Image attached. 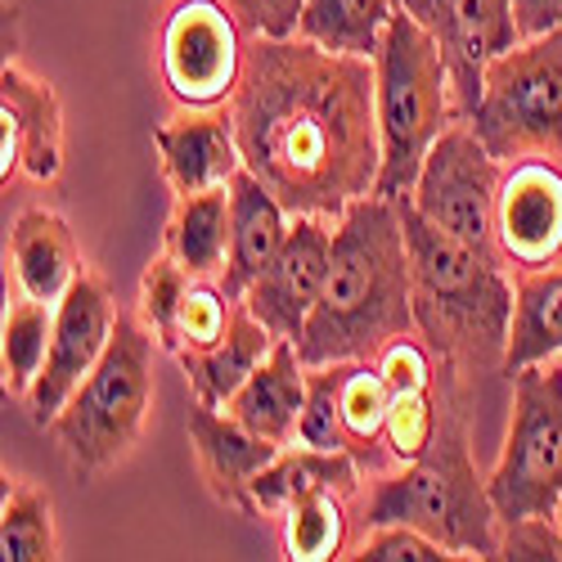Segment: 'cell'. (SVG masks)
Listing matches in <instances>:
<instances>
[{
    "label": "cell",
    "mask_w": 562,
    "mask_h": 562,
    "mask_svg": "<svg viewBox=\"0 0 562 562\" xmlns=\"http://www.w3.org/2000/svg\"><path fill=\"white\" fill-rule=\"evenodd\" d=\"M373 72H379V131H383V171L373 194L405 199L418 171H424L428 149L454 122H463V113L454 100V81L441 45L405 10L392 14L387 36L379 55H373Z\"/></svg>",
    "instance_id": "5b68a950"
},
{
    "label": "cell",
    "mask_w": 562,
    "mask_h": 562,
    "mask_svg": "<svg viewBox=\"0 0 562 562\" xmlns=\"http://www.w3.org/2000/svg\"><path fill=\"white\" fill-rule=\"evenodd\" d=\"M342 491L356 495L360 491V463L351 450H311V446H284L252 482V504L257 518L261 513H279L289 499L306 495V491Z\"/></svg>",
    "instance_id": "d4e9b609"
},
{
    "label": "cell",
    "mask_w": 562,
    "mask_h": 562,
    "mask_svg": "<svg viewBox=\"0 0 562 562\" xmlns=\"http://www.w3.org/2000/svg\"><path fill=\"white\" fill-rule=\"evenodd\" d=\"M513 379L508 437L486 473L499 522L558 518L562 508V364H527Z\"/></svg>",
    "instance_id": "ba28073f"
},
{
    "label": "cell",
    "mask_w": 562,
    "mask_h": 562,
    "mask_svg": "<svg viewBox=\"0 0 562 562\" xmlns=\"http://www.w3.org/2000/svg\"><path fill=\"white\" fill-rule=\"evenodd\" d=\"M441 432V405L432 392H392L387 405V450L396 463H414L432 450Z\"/></svg>",
    "instance_id": "d6a6232c"
},
{
    "label": "cell",
    "mask_w": 562,
    "mask_h": 562,
    "mask_svg": "<svg viewBox=\"0 0 562 562\" xmlns=\"http://www.w3.org/2000/svg\"><path fill=\"white\" fill-rule=\"evenodd\" d=\"M495 239L504 266L513 270H540L562 261V162L522 158L504 167Z\"/></svg>",
    "instance_id": "5bb4252c"
},
{
    "label": "cell",
    "mask_w": 562,
    "mask_h": 562,
    "mask_svg": "<svg viewBox=\"0 0 562 562\" xmlns=\"http://www.w3.org/2000/svg\"><path fill=\"white\" fill-rule=\"evenodd\" d=\"M302 405H306V360H302L297 342L274 338L270 356L248 373V383L229 396L225 409L257 437H266L274 446H293Z\"/></svg>",
    "instance_id": "d6986e66"
},
{
    "label": "cell",
    "mask_w": 562,
    "mask_h": 562,
    "mask_svg": "<svg viewBox=\"0 0 562 562\" xmlns=\"http://www.w3.org/2000/svg\"><path fill=\"white\" fill-rule=\"evenodd\" d=\"M396 10H401L396 0H306L297 36L338 55L373 59Z\"/></svg>",
    "instance_id": "484cf974"
},
{
    "label": "cell",
    "mask_w": 562,
    "mask_h": 562,
    "mask_svg": "<svg viewBox=\"0 0 562 562\" xmlns=\"http://www.w3.org/2000/svg\"><path fill=\"white\" fill-rule=\"evenodd\" d=\"M244 167L293 216L338 221L379 190L383 131L373 59L306 36H252L229 100Z\"/></svg>",
    "instance_id": "6da1fadb"
},
{
    "label": "cell",
    "mask_w": 562,
    "mask_h": 562,
    "mask_svg": "<svg viewBox=\"0 0 562 562\" xmlns=\"http://www.w3.org/2000/svg\"><path fill=\"white\" fill-rule=\"evenodd\" d=\"M55 342V302H10L5 324H0V364H5V392L27 396L32 383L41 379L45 360H50Z\"/></svg>",
    "instance_id": "83f0119b"
},
{
    "label": "cell",
    "mask_w": 562,
    "mask_h": 562,
    "mask_svg": "<svg viewBox=\"0 0 562 562\" xmlns=\"http://www.w3.org/2000/svg\"><path fill=\"white\" fill-rule=\"evenodd\" d=\"M508 5H513V23H518L522 41L562 27V0H508Z\"/></svg>",
    "instance_id": "74e56055"
},
{
    "label": "cell",
    "mask_w": 562,
    "mask_h": 562,
    "mask_svg": "<svg viewBox=\"0 0 562 562\" xmlns=\"http://www.w3.org/2000/svg\"><path fill=\"white\" fill-rule=\"evenodd\" d=\"M10 266L19 279V293L36 302H59L81 274L77 239L59 212L27 207L10 229Z\"/></svg>",
    "instance_id": "ffe728a7"
},
{
    "label": "cell",
    "mask_w": 562,
    "mask_h": 562,
    "mask_svg": "<svg viewBox=\"0 0 562 562\" xmlns=\"http://www.w3.org/2000/svg\"><path fill=\"white\" fill-rule=\"evenodd\" d=\"M356 562H450L454 553L446 544H437L432 536L414 531V527H369L364 544L351 553Z\"/></svg>",
    "instance_id": "836d02e7"
},
{
    "label": "cell",
    "mask_w": 562,
    "mask_h": 562,
    "mask_svg": "<svg viewBox=\"0 0 562 562\" xmlns=\"http://www.w3.org/2000/svg\"><path fill=\"white\" fill-rule=\"evenodd\" d=\"M190 446H194L199 473H203L212 499L234 508V513H248V518H257L252 482L261 477V468L284 446L257 437L229 409L221 414L216 405H203V401H194V409H190Z\"/></svg>",
    "instance_id": "2e32d148"
},
{
    "label": "cell",
    "mask_w": 562,
    "mask_h": 562,
    "mask_svg": "<svg viewBox=\"0 0 562 562\" xmlns=\"http://www.w3.org/2000/svg\"><path fill=\"white\" fill-rule=\"evenodd\" d=\"M270 347H274V334L266 329V324L248 311V302L239 297V302H234L229 334H225L216 347L194 351V356H180L184 379H190L194 401L225 409V405H229V396L248 383V373L270 356Z\"/></svg>",
    "instance_id": "44dd1931"
},
{
    "label": "cell",
    "mask_w": 562,
    "mask_h": 562,
    "mask_svg": "<svg viewBox=\"0 0 562 562\" xmlns=\"http://www.w3.org/2000/svg\"><path fill=\"white\" fill-rule=\"evenodd\" d=\"M558 513H562V508H558Z\"/></svg>",
    "instance_id": "ab89813d"
},
{
    "label": "cell",
    "mask_w": 562,
    "mask_h": 562,
    "mask_svg": "<svg viewBox=\"0 0 562 562\" xmlns=\"http://www.w3.org/2000/svg\"><path fill=\"white\" fill-rule=\"evenodd\" d=\"M553 356H562V261L518 270V279H513V329L504 373L544 364Z\"/></svg>",
    "instance_id": "7402d4cb"
},
{
    "label": "cell",
    "mask_w": 562,
    "mask_h": 562,
    "mask_svg": "<svg viewBox=\"0 0 562 562\" xmlns=\"http://www.w3.org/2000/svg\"><path fill=\"white\" fill-rule=\"evenodd\" d=\"M396 5L424 23L441 45L459 113L468 122L482 100L486 64L522 41L518 23H513V5L508 0H396Z\"/></svg>",
    "instance_id": "7c38bea8"
},
{
    "label": "cell",
    "mask_w": 562,
    "mask_h": 562,
    "mask_svg": "<svg viewBox=\"0 0 562 562\" xmlns=\"http://www.w3.org/2000/svg\"><path fill=\"white\" fill-rule=\"evenodd\" d=\"M364 527H414L446 544L454 558L477 553L495 558L499 549V513L491 504L486 482L477 477L473 446H468V418L450 387L441 405V432L432 450L414 463H396L387 473H373L360 499Z\"/></svg>",
    "instance_id": "277c9868"
},
{
    "label": "cell",
    "mask_w": 562,
    "mask_h": 562,
    "mask_svg": "<svg viewBox=\"0 0 562 562\" xmlns=\"http://www.w3.org/2000/svg\"><path fill=\"white\" fill-rule=\"evenodd\" d=\"M162 248L194 279L221 274L229 257V184L199 190V194H176L162 229Z\"/></svg>",
    "instance_id": "cb8c5ba5"
},
{
    "label": "cell",
    "mask_w": 562,
    "mask_h": 562,
    "mask_svg": "<svg viewBox=\"0 0 562 562\" xmlns=\"http://www.w3.org/2000/svg\"><path fill=\"white\" fill-rule=\"evenodd\" d=\"M396 207L409 244L418 338L441 356L446 373L504 364L513 329V284L504 279V261L446 234L409 199H396Z\"/></svg>",
    "instance_id": "3957f363"
},
{
    "label": "cell",
    "mask_w": 562,
    "mask_h": 562,
    "mask_svg": "<svg viewBox=\"0 0 562 562\" xmlns=\"http://www.w3.org/2000/svg\"><path fill=\"white\" fill-rule=\"evenodd\" d=\"M154 145L162 158V180L171 194H199L229 184L234 171L244 167L239 135H234V117L221 109H180V117L162 122L154 131Z\"/></svg>",
    "instance_id": "e0dca14e"
},
{
    "label": "cell",
    "mask_w": 562,
    "mask_h": 562,
    "mask_svg": "<svg viewBox=\"0 0 562 562\" xmlns=\"http://www.w3.org/2000/svg\"><path fill=\"white\" fill-rule=\"evenodd\" d=\"M351 495L342 491H306L279 508V536H284V558L293 562H329L342 558L351 531Z\"/></svg>",
    "instance_id": "4316f807"
},
{
    "label": "cell",
    "mask_w": 562,
    "mask_h": 562,
    "mask_svg": "<svg viewBox=\"0 0 562 562\" xmlns=\"http://www.w3.org/2000/svg\"><path fill=\"white\" fill-rule=\"evenodd\" d=\"M414 329V270L396 199L364 194L334 221V266L306 319V364L373 360Z\"/></svg>",
    "instance_id": "7a4b0ae2"
},
{
    "label": "cell",
    "mask_w": 562,
    "mask_h": 562,
    "mask_svg": "<svg viewBox=\"0 0 562 562\" xmlns=\"http://www.w3.org/2000/svg\"><path fill=\"white\" fill-rule=\"evenodd\" d=\"M64 167V109L50 81L14 59L0 72V184L14 176L55 180Z\"/></svg>",
    "instance_id": "9a60e30c"
},
{
    "label": "cell",
    "mask_w": 562,
    "mask_h": 562,
    "mask_svg": "<svg viewBox=\"0 0 562 562\" xmlns=\"http://www.w3.org/2000/svg\"><path fill=\"white\" fill-rule=\"evenodd\" d=\"M194 284V274L184 270L167 248L145 266V274H139V319L154 329L158 347L171 351V338H176V315H180V302L184 293H190Z\"/></svg>",
    "instance_id": "4dcf8cb0"
},
{
    "label": "cell",
    "mask_w": 562,
    "mask_h": 562,
    "mask_svg": "<svg viewBox=\"0 0 562 562\" xmlns=\"http://www.w3.org/2000/svg\"><path fill=\"white\" fill-rule=\"evenodd\" d=\"M248 36H297L306 0H225Z\"/></svg>",
    "instance_id": "8d00e7d4"
},
{
    "label": "cell",
    "mask_w": 562,
    "mask_h": 562,
    "mask_svg": "<svg viewBox=\"0 0 562 562\" xmlns=\"http://www.w3.org/2000/svg\"><path fill=\"white\" fill-rule=\"evenodd\" d=\"M234 302L221 284H207V279H194L190 293L180 302V315H176V338H171V356H194V351H207L216 347L225 334H229V319H234Z\"/></svg>",
    "instance_id": "f546056e"
},
{
    "label": "cell",
    "mask_w": 562,
    "mask_h": 562,
    "mask_svg": "<svg viewBox=\"0 0 562 562\" xmlns=\"http://www.w3.org/2000/svg\"><path fill=\"white\" fill-rule=\"evenodd\" d=\"M558 549H562V513H558Z\"/></svg>",
    "instance_id": "f35d334b"
},
{
    "label": "cell",
    "mask_w": 562,
    "mask_h": 562,
    "mask_svg": "<svg viewBox=\"0 0 562 562\" xmlns=\"http://www.w3.org/2000/svg\"><path fill=\"white\" fill-rule=\"evenodd\" d=\"M244 23L225 0H171L162 23V81L176 109H221L244 81Z\"/></svg>",
    "instance_id": "30bf717a"
},
{
    "label": "cell",
    "mask_w": 562,
    "mask_h": 562,
    "mask_svg": "<svg viewBox=\"0 0 562 562\" xmlns=\"http://www.w3.org/2000/svg\"><path fill=\"white\" fill-rule=\"evenodd\" d=\"M154 347L158 338L139 319V311H122L100 364L86 373L68 405L55 414L50 437L77 477H95L113 468L145 432L154 405Z\"/></svg>",
    "instance_id": "8992f818"
},
{
    "label": "cell",
    "mask_w": 562,
    "mask_h": 562,
    "mask_svg": "<svg viewBox=\"0 0 562 562\" xmlns=\"http://www.w3.org/2000/svg\"><path fill=\"white\" fill-rule=\"evenodd\" d=\"M0 558L5 562H45L59 558L55 504L32 482H10L0 504Z\"/></svg>",
    "instance_id": "f1b7e54d"
},
{
    "label": "cell",
    "mask_w": 562,
    "mask_h": 562,
    "mask_svg": "<svg viewBox=\"0 0 562 562\" xmlns=\"http://www.w3.org/2000/svg\"><path fill=\"white\" fill-rule=\"evenodd\" d=\"M387 405H392V383L383 379L379 360L338 364L342 432H347V450L356 454L360 473H387V468H396L387 450Z\"/></svg>",
    "instance_id": "603a6c76"
},
{
    "label": "cell",
    "mask_w": 562,
    "mask_h": 562,
    "mask_svg": "<svg viewBox=\"0 0 562 562\" xmlns=\"http://www.w3.org/2000/svg\"><path fill=\"white\" fill-rule=\"evenodd\" d=\"M117 302L109 293V284L95 270H81L77 284L55 302V342H50V360H45L41 379L32 383L27 414L36 428H50L55 414L68 405V396L77 392V383L90 369L100 364L113 329H117Z\"/></svg>",
    "instance_id": "8fae6325"
},
{
    "label": "cell",
    "mask_w": 562,
    "mask_h": 562,
    "mask_svg": "<svg viewBox=\"0 0 562 562\" xmlns=\"http://www.w3.org/2000/svg\"><path fill=\"white\" fill-rule=\"evenodd\" d=\"M495 558H504V562H562L558 518H513V522H499Z\"/></svg>",
    "instance_id": "d590c367"
},
{
    "label": "cell",
    "mask_w": 562,
    "mask_h": 562,
    "mask_svg": "<svg viewBox=\"0 0 562 562\" xmlns=\"http://www.w3.org/2000/svg\"><path fill=\"white\" fill-rule=\"evenodd\" d=\"M293 441L311 450H347L342 409H338V364H306V405Z\"/></svg>",
    "instance_id": "1f68e13d"
},
{
    "label": "cell",
    "mask_w": 562,
    "mask_h": 562,
    "mask_svg": "<svg viewBox=\"0 0 562 562\" xmlns=\"http://www.w3.org/2000/svg\"><path fill=\"white\" fill-rule=\"evenodd\" d=\"M289 225H293V212L279 203L248 167L234 171V180H229V257L221 270V289L229 297H244L252 279L279 257V248L289 239Z\"/></svg>",
    "instance_id": "ac0fdd59"
},
{
    "label": "cell",
    "mask_w": 562,
    "mask_h": 562,
    "mask_svg": "<svg viewBox=\"0 0 562 562\" xmlns=\"http://www.w3.org/2000/svg\"><path fill=\"white\" fill-rule=\"evenodd\" d=\"M499 176L504 162L482 145L473 122H454L424 158L414 190L405 194L432 225L463 239L468 248H477L495 261L499 239H495V203H499Z\"/></svg>",
    "instance_id": "9c48e42d"
},
{
    "label": "cell",
    "mask_w": 562,
    "mask_h": 562,
    "mask_svg": "<svg viewBox=\"0 0 562 562\" xmlns=\"http://www.w3.org/2000/svg\"><path fill=\"white\" fill-rule=\"evenodd\" d=\"M334 266V221L329 216H293L289 239L279 257L252 279L244 302L274 338L297 342L306 319L324 293V279Z\"/></svg>",
    "instance_id": "4fadbf2b"
},
{
    "label": "cell",
    "mask_w": 562,
    "mask_h": 562,
    "mask_svg": "<svg viewBox=\"0 0 562 562\" xmlns=\"http://www.w3.org/2000/svg\"><path fill=\"white\" fill-rule=\"evenodd\" d=\"M373 360H379V369H383V379L392 383V392H432V383H437L432 347L418 342V334L392 338Z\"/></svg>",
    "instance_id": "e575fe53"
},
{
    "label": "cell",
    "mask_w": 562,
    "mask_h": 562,
    "mask_svg": "<svg viewBox=\"0 0 562 562\" xmlns=\"http://www.w3.org/2000/svg\"><path fill=\"white\" fill-rule=\"evenodd\" d=\"M468 122L504 167L522 158L562 162V27L495 55Z\"/></svg>",
    "instance_id": "52a82bcc"
}]
</instances>
